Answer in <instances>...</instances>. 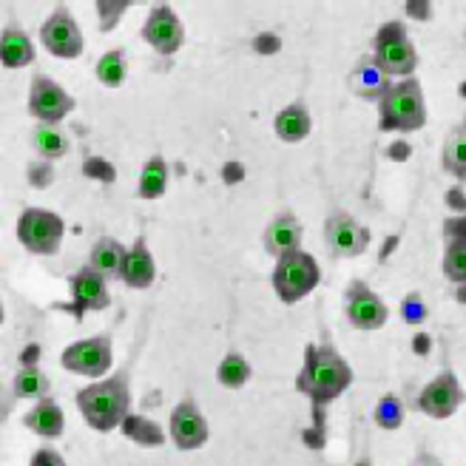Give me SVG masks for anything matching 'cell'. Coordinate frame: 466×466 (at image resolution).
I'll return each instance as SVG.
<instances>
[{
    "instance_id": "ab89813d",
    "label": "cell",
    "mask_w": 466,
    "mask_h": 466,
    "mask_svg": "<svg viewBox=\"0 0 466 466\" xmlns=\"http://www.w3.org/2000/svg\"><path fill=\"white\" fill-rule=\"evenodd\" d=\"M407 9H410V15L412 17H430V4H407Z\"/></svg>"
},
{
    "instance_id": "e575fe53",
    "label": "cell",
    "mask_w": 466,
    "mask_h": 466,
    "mask_svg": "<svg viewBox=\"0 0 466 466\" xmlns=\"http://www.w3.org/2000/svg\"><path fill=\"white\" fill-rule=\"evenodd\" d=\"M32 466H68V463H66V458H63L57 450H52V447H40V450L32 455Z\"/></svg>"
},
{
    "instance_id": "8992f818",
    "label": "cell",
    "mask_w": 466,
    "mask_h": 466,
    "mask_svg": "<svg viewBox=\"0 0 466 466\" xmlns=\"http://www.w3.org/2000/svg\"><path fill=\"white\" fill-rule=\"evenodd\" d=\"M63 217L46 208H23L17 217V242L35 256H55L63 245Z\"/></svg>"
},
{
    "instance_id": "f35d334b",
    "label": "cell",
    "mask_w": 466,
    "mask_h": 466,
    "mask_svg": "<svg viewBox=\"0 0 466 466\" xmlns=\"http://www.w3.org/2000/svg\"><path fill=\"white\" fill-rule=\"evenodd\" d=\"M410 466H444V461L435 458L432 452H421V455H415V461Z\"/></svg>"
},
{
    "instance_id": "277c9868",
    "label": "cell",
    "mask_w": 466,
    "mask_h": 466,
    "mask_svg": "<svg viewBox=\"0 0 466 466\" xmlns=\"http://www.w3.org/2000/svg\"><path fill=\"white\" fill-rule=\"evenodd\" d=\"M372 57L390 77H412L418 68V52L410 40V32L401 20H387L372 37Z\"/></svg>"
},
{
    "instance_id": "f546056e",
    "label": "cell",
    "mask_w": 466,
    "mask_h": 466,
    "mask_svg": "<svg viewBox=\"0 0 466 466\" xmlns=\"http://www.w3.org/2000/svg\"><path fill=\"white\" fill-rule=\"evenodd\" d=\"M441 273L455 285H466V237H455L447 245L444 259H441Z\"/></svg>"
},
{
    "instance_id": "d6986e66",
    "label": "cell",
    "mask_w": 466,
    "mask_h": 466,
    "mask_svg": "<svg viewBox=\"0 0 466 466\" xmlns=\"http://www.w3.org/2000/svg\"><path fill=\"white\" fill-rule=\"evenodd\" d=\"M23 427L40 438H60L66 432V415L63 407L55 399H43L37 401L26 415H23Z\"/></svg>"
},
{
    "instance_id": "2e32d148",
    "label": "cell",
    "mask_w": 466,
    "mask_h": 466,
    "mask_svg": "<svg viewBox=\"0 0 466 466\" xmlns=\"http://www.w3.org/2000/svg\"><path fill=\"white\" fill-rule=\"evenodd\" d=\"M390 86H392L390 75L384 72V68L379 66V60L372 57V55H364L353 66V72L347 75V88L353 91L356 97H361V100L379 103L387 95V91H390Z\"/></svg>"
},
{
    "instance_id": "6da1fadb",
    "label": "cell",
    "mask_w": 466,
    "mask_h": 466,
    "mask_svg": "<svg viewBox=\"0 0 466 466\" xmlns=\"http://www.w3.org/2000/svg\"><path fill=\"white\" fill-rule=\"evenodd\" d=\"M353 384V367H350L333 344H308L305 364L296 376V390L321 412L328 404L350 390Z\"/></svg>"
},
{
    "instance_id": "1f68e13d",
    "label": "cell",
    "mask_w": 466,
    "mask_h": 466,
    "mask_svg": "<svg viewBox=\"0 0 466 466\" xmlns=\"http://www.w3.org/2000/svg\"><path fill=\"white\" fill-rule=\"evenodd\" d=\"M401 319L410 324V328H421V324L430 319V310H427V301L421 299V293H407L404 301H401Z\"/></svg>"
},
{
    "instance_id": "7402d4cb",
    "label": "cell",
    "mask_w": 466,
    "mask_h": 466,
    "mask_svg": "<svg viewBox=\"0 0 466 466\" xmlns=\"http://www.w3.org/2000/svg\"><path fill=\"white\" fill-rule=\"evenodd\" d=\"M35 60V43L23 29H6L0 35V63L6 68H23Z\"/></svg>"
},
{
    "instance_id": "60d3db41",
    "label": "cell",
    "mask_w": 466,
    "mask_h": 466,
    "mask_svg": "<svg viewBox=\"0 0 466 466\" xmlns=\"http://www.w3.org/2000/svg\"><path fill=\"white\" fill-rule=\"evenodd\" d=\"M242 179V166H237V162H230V166H228V174H225V179L228 182H233V179Z\"/></svg>"
},
{
    "instance_id": "7c38bea8",
    "label": "cell",
    "mask_w": 466,
    "mask_h": 466,
    "mask_svg": "<svg viewBox=\"0 0 466 466\" xmlns=\"http://www.w3.org/2000/svg\"><path fill=\"white\" fill-rule=\"evenodd\" d=\"M344 316L347 321L353 324L356 330H381L387 319H390V308L384 305V299L370 290L364 282H350L347 293H344Z\"/></svg>"
},
{
    "instance_id": "74e56055",
    "label": "cell",
    "mask_w": 466,
    "mask_h": 466,
    "mask_svg": "<svg viewBox=\"0 0 466 466\" xmlns=\"http://www.w3.org/2000/svg\"><path fill=\"white\" fill-rule=\"evenodd\" d=\"M37 361H40V347L29 344L26 350H23V356H20V367H37Z\"/></svg>"
},
{
    "instance_id": "8d00e7d4",
    "label": "cell",
    "mask_w": 466,
    "mask_h": 466,
    "mask_svg": "<svg viewBox=\"0 0 466 466\" xmlns=\"http://www.w3.org/2000/svg\"><path fill=\"white\" fill-rule=\"evenodd\" d=\"M52 177H55V174H52V166H49L46 159L29 168V182H32V185H40V188H43V185H49Z\"/></svg>"
},
{
    "instance_id": "d6a6232c",
    "label": "cell",
    "mask_w": 466,
    "mask_h": 466,
    "mask_svg": "<svg viewBox=\"0 0 466 466\" xmlns=\"http://www.w3.org/2000/svg\"><path fill=\"white\" fill-rule=\"evenodd\" d=\"M83 174L91 177V179H100V182H114L116 179L114 166H111L108 159H103V157H88L83 162Z\"/></svg>"
},
{
    "instance_id": "4316f807",
    "label": "cell",
    "mask_w": 466,
    "mask_h": 466,
    "mask_svg": "<svg viewBox=\"0 0 466 466\" xmlns=\"http://www.w3.org/2000/svg\"><path fill=\"white\" fill-rule=\"evenodd\" d=\"M250 376H253L250 361H248L242 353H237V350H230V353H225V359H222L219 367H217V381H219L222 387H228V390H239V387H245V384L250 381Z\"/></svg>"
},
{
    "instance_id": "f1b7e54d",
    "label": "cell",
    "mask_w": 466,
    "mask_h": 466,
    "mask_svg": "<svg viewBox=\"0 0 466 466\" xmlns=\"http://www.w3.org/2000/svg\"><path fill=\"white\" fill-rule=\"evenodd\" d=\"M95 75L100 80V86L106 88H120L126 75H128V63H126V52L123 49H111L106 52L97 66H95Z\"/></svg>"
},
{
    "instance_id": "9c48e42d",
    "label": "cell",
    "mask_w": 466,
    "mask_h": 466,
    "mask_svg": "<svg viewBox=\"0 0 466 466\" xmlns=\"http://www.w3.org/2000/svg\"><path fill=\"white\" fill-rule=\"evenodd\" d=\"M75 111V97L49 75H35L29 86V114L40 126H57Z\"/></svg>"
},
{
    "instance_id": "30bf717a",
    "label": "cell",
    "mask_w": 466,
    "mask_h": 466,
    "mask_svg": "<svg viewBox=\"0 0 466 466\" xmlns=\"http://www.w3.org/2000/svg\"><path fill=\"white\" fill-rule=\"evenodd\" d=\"M463 401H466V392H463L458 376L447 370L418 392L415 410L424 412L427 418H432V421H447V418H452L461 410Z\"/></svg>"
},
{
    "instance_id": "5bb4252c",
    "label": "cell",
    "mask_w": 466,
    "mask_h": 466,
    "mask_svg": "<svg viewBox=\"0 0 466 466\" xmlns=\"http://www.w3.org/2000/svg\"><path fill=\"white\" fill-rule=\"evenodd\" d=\"M168 435L174 441V447L182 452H194V450H202L208 444L211 430H208L205 415L194 399H185L174 407L171 421H168Z\"/></svg>"
},
{
    "instance_id": "ba28073f",
    "label": "cell",
    "mask_w": 466,
    "mask_h": 466,
    "mask_svg": "<svg viewBox=\"0 0 466 466\" xmlns=\"http://www.w3.org/2000/svg\"><path fill=\"white\" fill-rule=\"evenodd\" d=\"M370 230L347 211H333L324 219V248L336 259H356L370 248Z\"/></svg>"
},
{
    "instance_id": "3957f363",
    "label": "cell",
    "mask_w": 466,
    "mask_h": 466,
    "mask_svg": "<svg viewBox=\"0 0 466 466\" xmlns=\"http://www.w3.org/2000/svg\"><path fill=\"white\" fill-rule=\"evenodd\" d=\"M427 126V97L418 80L407 77L392 83L379 100V128L410 134Z\"/></svg>"
},
{
    "instance_id": "5b68a950",
    "label": "cell",
    "mask_w": 466,
    "mask_h": 466,
    "mask_svg": "<svg viewBox=\"0 0 466 466\" xmlns=\"http://www.w3.org/2000/svg\"><path fill=\"white\" fill-rule=\"evenodd\" d=\"M321 282L319 262L308 250H293L282 259H276L273 268V290L285 305H296L305 296H310Z\"/></svg>"
},
{
    "instance_id": "44dd1931",
    "label": "cell",
    "mask_w": 466,
    "mask_h": 466,
    "mask_svg": "<svg viewBox=\"0 0 466 466\" xmlns=\"http://www.w3.org/2000/svg\"><path fill=\"white\" fill-rule=\"evenodd\" d=\"M126 248L111 239V237H103L91 245V253H88V268L100 273L103 279H120L123 273V262H126Z\"/></svg>"
},
{
    "instance_id": "cb8c5ba5",
    "label": "cell",
    "mask_w": 466,
    "mask_h": 466,
    "mask_svg": "<svg viewBox=\"0 0 466 466\" xmlns=\"http://www.w3.org/2000/svg\"><path fill=\"white\" fill-rule=\"evenodd\" d=\"M49 390H52V381L40 367H20L15 381H12L15 399H26V401H35V404L43 401V399H49Z\"/></svg>"
},
{
    "instance_id": "e0dca14e",
    "label": "cell",
    "mask_w": 466,
    "mask_h": 466,
    "mask_svg": "<svg viewBox=\"0 0 466 466\" xmlns=\"http://www.w3.org/2000/svg\"><path fill=\"white\" fill-rule=\"evenodd\" d=\"M262 245L276 259H282V256L293 250H301V222L290 211L273 217L262 233Z\"/></svg>"
},
{
    "instance_id": "7a4b0ae2",
    "label": "cell",
    "mask_w": 466,
    "mask_h": 466,
    "mask_svg": "<svg viewBox=\"0 0 466 466\" xmlns=\"http://www.w3.org/2000/svg\"><path fill=\"white\" fill-rule=\"evenodd\" d=\"M77 410L83 421L97 430V432H111L123 427V421L131 415V387L126 372H116L111 379L91 381L77 392Z\"/></svg>"
},
{
    "instance_id": "d590c367",
    "label": "cell",
    "mask_w": 466,
    "mask_h": 466,
    "mask_svg": "<svg viewBox=\"0 0 466 466\" xmlns=\"http://www.w3.org/2000/svg\"><path fill=\"white\" fill-rule=\"evenodd\" d=\"M253 49L259 52V55H276L279 49H282V40H279L276 35H256L253 37Z\"/></svg>"
},
{
    "instance_id": "d4e9b609",
    "label": "cell",
    "mask_w": 466,
    "mask_h": 466,
    "mask_svg": "<svg viewBox=\"0 0 466 466\" xmlns=\"http://www.w3.org/2000/svg\"><path fill=\"white\" fill-rule=\"evenodd\" d=\"M166 188H168V162L157 154L143 166V174H139V185H137V197L139 199H159L162 194H166Z\"/></svg>"
},
{
    "instance_id": "484cf974",
    "label": "cell",
    "mask_w": 466,
    "mask_h": 466,
    "mask_svg": "<svg viewBox=\"0 0 466 466\" xmlns=\"http://www.w3.org/2000/svg\"><path fill=\"white\" fill-rule=\"evenodd\" d=\"M123 435L126 438H131L137 447H151V450H157V447H162L166 444V430H162L157 421H151V418H143V415H128L126 421H123Z\"/></svg>"
},
{
    "instance_id": "ffe728a7",
    "label": "cell",
    "mask_w": 466,
    "mask_h": 466,
    "mask_svg": "<svg viewBox=\"0 0 466 466\" xmlns=\"http://www.w3.org/2000/svg\"><path fill=\"white\" fill-rule=\"evenodd\" d=\"M310 128H313V120H310V111L305 103L285 106L273 120V131L282 143H301V139L310 134Z\"/></svg>"
},
{
    "instance_id": "9a60e30c",
    "label": "cell",
    "mask_w": 466,
    "mask_h": 466,
    "mask_svg": "<svg viewBox=\"0 0 466 466\" xmlns=\"http://www.w3.org/2000/svg\"><path fill=\"white\" fill-rule=\"evenodd\" d=\"M68 290H72V310L77 316H83L88 310H106L111 305L108 279L95 273L88 265L68 279Z\"/></svg>"
},
{
    "instance_id": "52a82bcc",
    "label": "cell",
    "mask_w": 466,
    "mask_h": 466,
    "mask_svg": "<svg viewBox=\"0 0 466 466\" xmlns=\"http://www.w3.org/2000/svg\"><path fill=\"white\" fill-rule=\"evenodd\" d=\"M63 370L75 372V376H86L100 381L114 364V350H111V336L100 333L91 339H80L75 344H68L60 356Z\"/></svg>"
},
{
    "instance_id": "8fae6325",
    "label": "cell",
    "mask_w": 466,
    "mask_h": 466,
    "mask_svg": "<svg viewBox=\"0 0 466 466\" xmlns=\"http://www.w3.org/2000/svg\"><path fill=\"white\" fill-rule=\"evenodd\" d=\"M40 43L60 60H75L83 55V32L77 26L75 15L66 6H57L40 26Z\"/></svg>"
},
{
    "instance_id": "ac0fdd59",
    "label": "cell",
    "mask_w": 466,
    "mask_h": 466,
    "mask_svg": "<svg viewBox=\"0 0 466 466\" xmlns=\"http://www.w3.org/2000/svg\"><path fill=\"white\" fill-rule=\"evenodd\" d=\"M120 279H123V285H128L131 290H146V288L154 285V279H157V262H154V253L148 250L146 239H137L128 248Z\"/></svg>"
},
{
    "instance_id": "603a6c76",
    "label": "cell",
    "mask_w": 466,
    "mask_h": 466,
    "mask_svg": "<svg viewBox=\"0 0 466 466\" xmlns=\"http://www.w3.org/2000/svg\"><path fill=\"white\" fill-rule=\"evenodd\" d=\"M441 168L466 182V120L458 123L441 146Z\"/></svg>"
},
{
    "instance_id": "4dcf8cb0",
    "label": "cell",
    "mask_w": 466,
    "mask_h": 466,
    "mask_svg": "<svg viewBox=\"0 0 466 466\" xmlns=\"http://www.w3.org/2000/svg\"><path fill=\"white\" fill-rule=\"evenodd\" d=\"M372 421H376V427H381L387 432L399 430L404 424V404H401L399 395H392V392L381 395L376 410H372Z\"/></svg>"
},
{
    "instance_id": "4fadbf2b",
    "label": "cell",
    "mask_w": 466,
    "mask_h": 466,
    "mask_svg": "<svg viewBox=\"0 0 466 466\" xmlns=\"http://www.w3.org/2000/svg\"><path fill=\"white\" fill-rule=\"evenodd\" d=\"M143 40L151 46L154 52H159L162 57L177 55L182 49V43H185V26H182L179 15L166 4L154 6L148 12L146 23H143Z\"/></svg>"
},
{
    "instance_id": "b9f144b4",
    "label": "cell",
    "mask_w": 466,
    "mask_h": 466,
    "mask_svg": "<svg viewBox=\"0 0 466 466\" xmlns=\"http://www.w3.org/2000/svg\"><path fill=\"white\" fill-rule=\"evenodd\" d=\"M455 296H458V301H466V285H458V293Z\"/></svg>"
},
{
    "instance_id": "836d02e7",
    "label": "cell",
    "mask_w": 466,
    "mask_h": 466,
    "mask_svg": "<svg viewBox=\"0 0 466 466\" xmlns=\"http://www.w3.org/2000/svg\"><path fill=\"white\" fill-rule=\"evenodd\" d=\"M128 9V0H116V4H108V0H100L97 4V12H100V26L103 32L114 29L116 20H120V15Z\"/></svg>"
},
{
    "instance_id": "83f0119b",
    "label": "cell",
    "mask_w": 466,
    "mask_h": 466,
    "mask_svg": "<svg viewBox=\"0 0 466 466\" xmlns=\"http://www.w3.org/2000/svg\"><path fill=\"white\" fill-rule=\"evenodd\" d=\"M32 146L46 162H52L68 154V137L57 126H37L32 131Z\"/></svg>"
},
{
    "instance_id": "7bdbcfd3",
    "label": "cell",
    "mask_w": 466,
    "mask_h": 466,
    "mask_svg": "<svg viewBox=\"0 0 466 466\" xmlns=\"http://www.w3.org/2000/svg\"><path fill=\"white\" fill-rule=\"evenodd\" d=\"M356 466H372V461H370V458H361V461H359Z\"/></svg>"
}]
</instances>
